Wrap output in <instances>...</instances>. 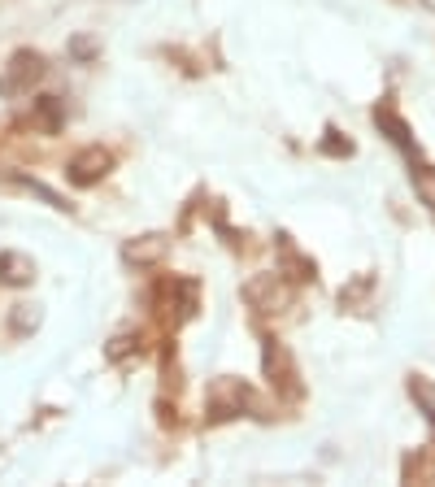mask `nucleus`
Wrapping results in <instances>:
<instances>
[{
	"label": "nucleus",
	"mask_w": 435,
	"mask_h": 487,
	"mask_svg": "<svg viewBox=\"0 0 435 487\" xmlns=\"http://www.w3.org/2000/svg\"><path fill=\"white\" fill-rule=\"evenodd\" d=\"M39 74H44V61H39L36 53H18L9 66H5V74H0V91L14 96V91H22L27 83H36Z\"/></svg>",
	"instance_id": "obj_1"
},
{
	"label": "nucleus",
	"mask_w": 435,
	"mask_h": 487,
	"mask_svg": "<svg viewBox=\"0 0 435 487\" xmlns=\"http://www.w3.org/2000/svg\"><path fill=\"white\" fill-rule=\"evenodd\" d=\"M105 170H109V153L105 148H88V153H79V157L70 162V179L88 187V183H96Z\"/></svg>",
	"instance_id": "obj_2"
},
{
	"label": "nucleus",
	"mask_w": 435,
	"mask_h": 487,
	"mask_svg": "<svg viewBox=\"0 0 435 487\" xmlns=\"http://www.w3.org/2000/svg\"><path fill=\"white\" fill-rule=\"evenodd\" d=\"M249 405V392L239 383H218L214 387V418H231Z\"/></svg>",
	"instance_id": "obj_3"
},
{
	"label": "nucleus",
	"mask_w": 435,
	"mask_h": 487,
	"mask_svg": "<svg viewBox=\"0 0 435 487\" xmlns=\"http://www.w3.org/2000/svg\"><path fill=\"white\" fill-rule=\"evenodd\" d=\"M0 279H5V283H14V288H22V283H31V279H36V266H31L22 253H0Z\"/></svg>",
	"instance_id": "obj_4"
},
{
	"label": "nucleus",
	"mask_w": 435,
	"mask_h": 487,
	"mask_svg": "<svg viewBox=\"0 0 435 487\" xmlns=\"http://www.w3.org/2000/svg\"><path fill=\"white\" fill-rule=\"evenodd\" d=\"M162 253H165V239H162V235H148L144 244H127V261H140V266L157 261Z\"/></svg>",
	"instance_id": "obj_5"
},
{
	"label": "nucleus",
	"mask_w": 435,
	"mask_h": 487,
	"mask_svg": "<svg viewBox=\"0 0 435 487\" xmlns=\"http://www.w3.org/2000/svg\"><path fill=\"white\" fill-rule=\"evenodd\" d=\"M414 187H418V196L435 209V170H414Z\"/></svg>",
	"instance_id": "obj_6"
},
{
	"label": "nucleus",
	"mask_w": 435,
	"mask_h": 487,
	"mask_svg": "<svg viewBox=\"0 0 435 487\" xmlns=\"http://www.w3.org/2000/svg\"><path fill=\"white\" fill-rule=\"evenodd\" d=\"M131 353V340H113V348H109V357L118 361V357H127Z\"/></svg>",
	"instance_id": "obj_7"
}]
</instances>
